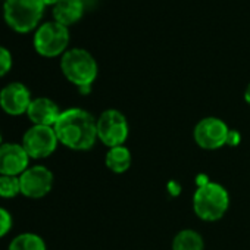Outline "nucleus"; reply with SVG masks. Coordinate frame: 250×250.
Returning <instances> with one entry per match:
<instances>
[{
  "mask_svg": "<svg viewBox=\"0 0 250 250\" xmlns=\"http://www.w3.org/2000/svg\"><path fill=\"white\" fill-rule=\"evenodd\" d=\"M244 102L250 106V83H249V85L244 90Z\"/></svg>",
  "mask_w": 250,
  "mask_h": 250,
  "instance_id": "412c9836",
  "label": "nucleus"
},
{
  "mask_svg": "<svg viewBox=\"0 0 250 250\" xmlns=\"http://www.w3.org/2000/svg\"><path fill=\"white\" fill-rule=\"evenodd\" d=\"M21 194L20 177L14 175H0V197L14 199Z\"/></svg>",
  "mask_w": 250,
  "mask_h": 250,
  "instance_id": "f3484780",
  "label": "nucleus"
},
{
  "mask_svg": "<svg viewBox=\"0 0 250 250\" xmlns=\"http://www.w3.org/2000/svg\"><path fill=\"white\" fill-rule=\"evenodd\" d=\"M130 134V125L122 112L106 109L97 118V140L107 149L124 146Z\"/></svg>",
  "mask_w": 250,
  "mask_h": 250,
  "instance_id": "423d86ee",
  "label": "nucleus"
},
{
  "mask_svg": "<svg viewBox=\"0 0 250 250\" xmlns=\"http://www.w3.org/2000/svg\"><path fill=\"white\" fill-rule=\"evenodd\" d=\"M61 71L63 77L81 93H88L97 78L99 66L94 56L81 47L68 49L61 58Z\"/></svg>",
  "mask_w": 250,
  "mask_h": 250,
  "instance_id": "f03ea898",
  "label": "nucleus"
},
{
  "mask_svg": "<svg viewBox=\"0 0 250 250\" xmlns=\"http://www.w3.org/2000/svg\"><path fill=\"white\" fill-rule=\"evenodd\" d=\"M229 208L228 190L213 181L202 183L193 194V210L196 216L206 222H215L224 218Z\"/></svg>",
  "mask_w": 250,
  "mask_h": 250,
  "instance_id": "7ed1b4c3",
  "label": "nucleus"
},
{
  "mask_svg": "<svg viewBox=\"0 0 250 250\" xmlns=\"http://www.w3.org/2000/svg\"><path fill=\"white\" fill-rule=\"evenodd\" d=\"M55 183L53 172L44 165H31L20 175L21 194L28 199H42L47 196Z\"/></svg>",
  "mask_w": 250,
  "mask_h": 250,
  "instance_id": "1a4fd4ad",
  "label": "nucleus"
},
{
  "mask_svg": "<svg viewBox=\"0 0 250 250\" xmlns=\"http://www.w3.org/2000/svg\"><path fill=\"white\" fill-rule=\"evenodd\" d=\"M58 2H59V0H43V3H44L46 6H55Z\"/></svg>",
  "mask_w": 250,
  "mask_h": 250,
  "instance_id": "4be33fe9",
  "label": "nucleus"
},
{
  "mask_svg": "<svg viewBox=\"0 0 250 250\" xmlns=\"http://www.w3.org/2000/svg\"><path fill=\"white\" fill-rule=\"evenodd\" d=\"M21 145L30 159H46L55 153L59 140L53 127L33 125L24 133Z\"/></svg>",
  "mask_w": 250,
  "mask_h": 250,
  "instance_id": "0eeeda50",
  "label": "nucleus"
},
{
  "mask_svg": "<svg viewBox=\"0 0 250 250\" xmlns=\"http://www.w3.org/2000/svg\"><path fill=\"white\" fill-rule=\"evenodd\" d=\"M84 15L83 0H59L53 6V18L56 22L69 27L78 22Z\"/></svg>",
  "mask_w": 250,
  "mask_h": 250,
  "instance_id": "ddd939ff",
  "label": "nucleus"
},
{
  "mask_svg": "<svg viewBox=\"0 0 250 250\" xmlns=\"http://www.w3.org/2000/svg\"><path fill=\"white\" fill-rule=\"evenodd\" d=\"M238 142H240L238 133H235L234 130H231V131H229V136H228V142H227V145H229V146H235V145H238Z\"/></svg>",
  "mask_w": 250,
  "mask_h": 250,
  "instance_id": "aec40b11",
  "label": "nucleus"
},
{
  "mask_svg": "<svg viewBox=\"0 0 250 250\" xmlns=\"http://www.w3.org/2000/svg\"><path fill=\"white\" fill-rule=\"evenodd\" d=\"M133 156L127 146H116L107 149L104 155V165L113 174H124L131 168Z\"/></svg>",
  "mask_w": 250,
  "mask_h": 250,
  "instance_id": "4468645a",
  "label": "nucleus"
},
{
  "mask_svg": "<svg viewBox=\"0 0 250 250\" xmlns=\"http://www.w3.org/2000/svg\"><path fill=\"white\" fill-rule=\"evenodd\" d=\"M3 142H2V133H0V145H2Z\"/></svg>",
  "mask_w": 250,
  "mask_h": 250,
  "instance_id": "5701e85b",
  "label": "nucleus"
},
{
  "mask_svg": "<svg viewBox=\"0 0 250 250\" xmlns=\"http://www.w3.org/2000/svg\"><path fill=\"white\" fill-rule=\"evenodd\" d=\"M30 167V156L21 143L0 145V175L20 177Z\"/></svg>",
  "mask_w": 250,
  "mask_h": 250,
  "instance_id": "9b49d317",
  "label": "nucleus"
},
{
  "mask_svg": "<svg viewBox=\"0 0 250 250\" xmlns=\"http://www.w3.org/2000/svg\"><path fill=\"white\" fill-rule=\"evenodd\" d=\"M12 225H14V219L11 212L0 206V238H3L12 229Z\"/></svg>",
  "mask_w": 250,
  "mask_h": 250,
  "instance_id": "a211bd4d",
  "label": "nucleus"
},
{
  "mask_svg": "<svg viewBox=\"0 0 250 250\" xmlns=\"http://www.w3.org/2000/svg\"><path fill=\"white\" fill-rule=\"evenodd\" d=\"M171 250H205V240L199 231L186 228L174 235Z\"/></svg>",
  "mask_w": 250,
  "mask_h": 250,
  "instance_id": "2eb2a0df",
  "label": "nucleus"
},
{
  "mask_svg": "<svg viewBox=\"0 0 250 250\" xmlns=\"http://www.w3.org/2000/svg\"><path fill=\"white\" fill-rule=\"evenodd\" d=\"M44 8L43 0H5L3 17L14 31L27 34L39 28Z\"/></svg>",
  "mask_w": 250,
  "mask_h": 250,
  "instance_id": "20e7f679",
  "label": "nucleus"
},
{
  "mask_svg": "<svg viewBox=\"0 0 250 250\" xmlns=\"http://www.w3.org/2000/svg\"><path fill=\"white\" fill-rule=\"evenodd\" d=\"M8 250H47V246L39 234L22 232L11 240Z\"/></svg>",
  "mask_w": 250,
  "mask_h": 250,
  "instance_id": "dca6fc26",
  "label": "nucleus"
},
{
  "mask_svg": "<svg viewBox=\"0 0 250 250\" xmlns=\"http://www.w3.org/2000/svg\"><path fill=\"white\" fill-rule=\"evenodd\" d=\"M53 128L59 143L71 150H90L97 142V119L81 107L62 110Z\"/></svg>",
  "mask_w": 250,
  "mask_h": 250,
  "instance_id": "f257e3e1",
  "label": "nucleus"
},
{
  "mask_svg": "<svg viewBox=\"0 0 250 250\" xmlns=\"http://www.w3.org/2000/svg\"><path fill=\"white\" fill-rule=\"evenodd\" d=\"M33 43L36 52L43 58L62 56L68 50L69 30L56 21L44 22L36 30Z\"/></svg>",
  "mask_w": 250,
  "mask_h": 250,
  "instance_id": "39448f33",
  "label": "nucleus"
},
{
  "mask_svg": "<svg viewBox=\"0 0 250 250\" xmlns=\"http://www.w3.org/2000/svg\"><path fill=\"white\" fill-rule=\"evenodd\" d=\"M31 102V91L22 83H9L0 90V107L11 116L27 113Z\"/></svg>",
  "mask_w": 250,
  "mask_h": 250,
  "instance_id": "9d476101",
  "label": "nucleus"
},
{
  "mask_svg": "<svg viewBox=\"0 0 250 250\" xmlns=\"http://www.w3.org/2000/svg\"><path fill=\"white\" fill-rule=\"evenodd\" d=\"M12 63H14V61H12L11 52L6 47L0 46V78L5 77L11 71Z\"/></svg>",
  "mask_w": 250,
  "mask_h": 250,
  "instance_id": "6ab92c4d",
  "label": "nucleus"
},
{
  "mask_svg": "<svg viewBox=\"0 0 250 250\" xmlns=\"http://www.w3.org/2000/svg\"><path fill=\"white\" fill-rule=\"evenodd\" d=\"M228 125L216 118V116H206L202 118L193 130V137L196 145L205 150H216L227 146L228 136H229Z\"/></svg>",
  "mask_w": 250,
  "mask_h": 250,
  "instance_id": "6e6552de",
  "label": "nucleus"
},
{
  "mask_svg": "<svg viewBox=\"0 0 250 250\" xmlns=\"http://www.w3.org/2000/svg\"><path fill=\"white\" fill-rule=\"evenodd\" d=\"M62 110L59 109L58 103L49 97H36L33 99L27 116L33 122V125H46V127H53L58 118L61 116Z\"/></svg>",
  "mask_w": 250,
  "mask_h": 250,
  "instance_id": "f8f14e48",
  "label": "nucleus"
}]
</instances>
